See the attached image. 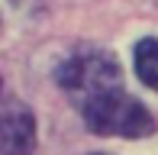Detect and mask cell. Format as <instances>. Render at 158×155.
<instances>
[{
  "label": "cell",
  "instance_id": "obj_1",
  "mask_svg": "<svg viewBox=\"0 0 158 155\" xmlns=\"http://www.w3.org/2000/svg\"><path fill=\"white\" fill-rule=\"evenodd\" d=\"M58 84L71 97V103L84 113L87 107H94V103H100V100H106V97L123 90V68H119V61L110 52L84 45L71 58L61 61Z\"/></svg>",
  "mask_w": 158,
  "mask_h": 155
},
{
  "label": "cell",
  "instance_id": "obj_2",
  "mask_svg": "<svg viewBox=\"0 0 158 155\" xmlns=\"http://www.w3.org/2000/svg\"><path fill=\"white\" fill-rule=\"evenodd\" d=\"M84 123L100 136H123V139H142L155 132V119L135 97H126L123 90L106 100L84 110Z\"/></svg>",
  "mask_w": 158,
  "mask_h": 155
},
{
  "label": "cell",
  "instance_id": "obj_3",
  "mask_svg": "<svg viewBox=\"0 0 158 155\" xmlns=\"http://www.w3.org/2000/svg\"><path fill=\"white\" fill-rule=\"evenodd\" d=\"M35 149V116L26 103L6 97L0 113V152L3 155H29Z\"/></svg>",
  "mask_w": 158,
  "mask_h": 155
},
{
  "label": "cell",
  "instance_id": "obj_4",
  "mask_svg": "<svg viewBox=\"0 0 158 155\" xmlns=\"http://www.w3.org/2000/svg\"><path fill=\"white\" fill-rule=\"evenodd\" d=\"M135 74L145 87L158 90V39H142L135 42Z\"/></svg>",
  "mask_w": 158,
  "mask_h": 155
}]
</instances>
